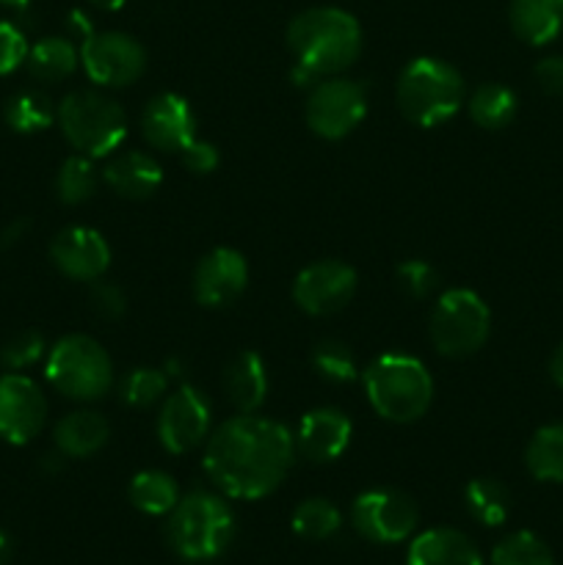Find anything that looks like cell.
Returning <instances> with one entry per match:
<instances>
[{"label":"cell","mask_w":563,"mask_h":565,"mask_svg":"<svg viewBox=\"0 0 563 565\" xmlns=\"http://www.w3.org/2000/svg\"><path fill=\"white\" fill-rule=\"evenodd\" d=\"M28 50H31V44H28L22 28L0 20V75H11L20 66H25Z\"/></svg>","instance_id":"8d00e7d4"},{"label":"cell","mask_w":563,"mask_h":565,"mask_svg":"<svg viewBox=\"0 0 563 565\" xmlns=\"http://www.w3.org/2000/svg\"><path fill=\"white\" fill-rule=\"evenodd\" d=\"M293 533L301 535L307 541H326L342 527L340 508L323 497H309V500L298 502L293 511Z\"/></svg>","instance_id":"4dcf8cb0"},{"label":"cell","mask_w":563,"mask_h":565,"mask_svg":"<svg viewBox=\"0 0 563 565\" xmlns=\"http://www.w3.org/2000/svg\"><path fill=\"white\" fill-rule=\"evenodd\" d=\"M81 64L94 86H132L147 70V50L130 33L94 31L81 42Z\"/></svg>","instance_id":"30bf717a"},{"label":"cell","mask_w":563,"mask_h":565,"mask_svg":"<svg viewBox=\"0 0 563 565\" xmlns=\"http://www.w3.org/2000/svg\"><path fill=\"white\" fill-rule=\"evenodd\" d=\"M25 232H28V221L25 218L11 221L9 230H3V235H0V248H11L14 243H20L22 237H25Z\"/></svg>","instance_id":"60d3db41"},{"label":"cell","mask_w":563,"mask_h":565,"mask_svg":"<svg viewBox=\"0 0 563 565\" xmlns=\"http://www.w3.org/2000/svg\"><path fill=\"white\" fill-rule=\"evenodd\" d=\"M141 136L160 152L180 154L196 138V116L191 103L174 92L152 97L141 110Z\"/></svg>","instance_id":"e0dca14e"},{"label":"cell","mask_w":563,"mask_h":565,"mask_svg":"<svg viewBox=\"0 0 563 565\" xmlns=\"http://www.w3.org/2000/svg\"><path fill=\"white\" fill-rule=\"evenodd\" d=\"M535 83L550 97H563V55H546L533 70Z\"/></svg>","instance_id":"ab89813d"},{"label":"cell","mask_w":563,"mask_h":565,"mask_svg":"<svg viewBox=\"0 0 563 565\" xmlns=\"http://www.w3.org/2000/svg\"><path fill=\"white\" fill-rule=\"evenodd\" d=\"M94 9H103V11H119L127 0H88Z\"/></svg>","instance_id":"ee69618b"},{"label":"cell","mask_w":563,"mask_h":565,"mask_svg":"<svg viewBox=\"0 0 563 565\" xmlns=\"http://www.w3.org/2000/svg\"><path fill=\"white\" fill-rule=\"evenodd\" d=\"M467 108L478 127H484V130H502V127L511 125L513 116H517L519 99L517 94L508 86H502V83H484V86H478L472 92Z\"/></svg>","instance_id":"f1b7e54d"},{"label":"cell","mask_w":563,"mask_h":565,"mask_svg":"<svg viewBox=\"0 0 563 565\" xmlns=\"http://www.w3.org/2000/svg\"><path fill=\"white\" fill-rule=\"evenodd\" d=\"M395 99L401 114L417 127H439L464 105V77L442 58L419 55L397 75Z\"/></svg>","instance_id":"5b68a950"},{"label":"cell","mask_w":563,"mask_h":565,"mask_svg":"<svg viewBox=\"0 0 563 565\" xmlns=\"http://www.w3.org/2000/svg\"><path fill=\"white\" fill-rule=\"evenodd\" d=\"M351 436L353 423L348 414H342L340 408L320 406L304 414L293 439L298 456L307 458L309 463H331L351 447Z\"/></svg>","instance_id":"ac0fdd59"},{"label":"cell","mask_w":563,"mask_h":565,"mask_svg":"<svg viewBox=\"0 0 563 565\" xmlns=\"http://www.w3.org/2000/svg\"><path fill=\"white\" fill-rule=\"evenodd\" d=\"M417 522V505L397 489L364 491L351 505L353 530L373 544H401L412 539Z\"/></svg>","instance_id":"8fae6325"},{"label":"cell","mask_w":563,"mask_h":565,"mask_svg":"<svg viewBox=\"0 0 563 565\" xmlns=\"http://www.w3.org/2000/svg\"><path fill=\"white\" fill-rule=\"evenodd\" d=\"M296 456V439L285 425L237 414L208 436L202 467L230 500H263L285 483Z\"/></svg>","instance_id":"6da1fadb"},{"label":"cell","mask_w":563,"mask_h":565,"mask_svg":"<svg viewBox=\"0 0 563 565\" xmlns=\"http://www.w3.org/2000/svg\"><path fill=\"white\" fill-rule=\"evenodd\" d=\"M221 386L237 414H254L257 408H263L270 386L263 356L254 351H241L237 356H232L221 375Z\"/></svg>","instance_id":"ffe728a7"},{"label":"cell","mask_w":563,"mask_h":565,"mask_svg":"<svg viewBox=\"0 0 563 565\" xmlns=\"http://www.w3.org/2000/svg\"><path fill=\"white\" fill-rule=\"evenodd\" d=\"M44 375L50 386L70 401H99L114 386V362L88 334H66L47 351Z\"/></svg>","instance_id":"52a82bcc"},{"label":"cell","mask_w":563,"mask_h":565,"mask_svg":"<svg viewBox=\"0 0 563 565\" xmlns=\"http://www.w3.org/2000/svg\"><path fill=\"white\" fill-rule=\"evenodd\" d=\"M47 423V397L25 373L0 375V439L22 447L36 439Z\"/></svg>","instance_id":"5bb4252c"},{"label":"cell","mask_w":563,"mask_h":565,"mask_svg":"<svg viewBox=\"0 0 563 565\" xmlns=\"http://www.w3.org/2000/svg\"><path fill=\"white\" fill-rule=\"evenodd\" d=\"M88 303H92L94 315L103 320H119L127 312V296L119 285L114 281L97 279L88 292Z\"/></svg>","instance_id":"74e56055"},{"label":"cell","mask_w":563,"mask_h":565,"mask_svg":"<svg viewBox=\"0 0 563 565\" xmlns=\"http://www.w3.org/2000/svg\"><path fill=\"white\" fill-rule=\"evenodd\" d=\"M210 428H213V414H210V401L202 390L182 384L169 397H163L155 430H158V439L166 452L185 456V452L196 450L202 441H208Z\"/></svg>","instance_id":"7c38bea8"},{"label":"cell","mask_w":563,"mask_h":565,"mask_svg":"<svg viewBox=\"0 0 563 565\" xmlns=\"http://www.w3.org/2000/svg\"><path fill=\"white\" fill-rule=\"evenodd\" d=\"M287 47L293 53V81L315 86L357 64L362 53V25L337 6H315L287 25Z\"/></svg>","instance_id":"7a4b0ae2"},{"label":"cell","mask_w":563,"mask_h":565,"mask_svg":"<svg viewBox=\"0 0 563 565\" xmlns=\"http://www.w3.org/2000/svg\"><path fill=\"white\" fill-rule=\"evenodd\" d=\"M127 500L147 516H169L180 502V489L171 475L160 472V469H144V472L132 475L130 486H127Z\"/></svg>","instance_id":"484cf974"},{"label":"cell","mask_w":563,"mask_h":565,"mask_svg":"<svg viewBox=\"0 0 563 565\" xmlns=\"http://www.w3.org/2000/svg\"><path fill=\"white\" fill-rule=\"evenodd\" d=\"M50 263L72 281H97L110 265V246L92 226H66L50 243Z\"/></svg>","instance_id":"2e32d148"},{"label":"cell","mask_w":563,"mask_h":565,"mask_svg":"<svg viewBox=\"0 0 563 565\" xmlns=\"http://www.w3.org/2000/svg\"><path fill=\"white\" fill-rule=\"evenodd\" d=\"M169 544L182 561L208 563L226 552L235 539V513L221 494L191 491L180 497L166 524Z\"/></svg>","instance_id":"277c9868"},{"label":"cell","mask_w":563,"mask_h":565,"mask_svg":"<svg viewBox=\"0 0 563 565\" xmlns=\"http://www.w3.org/2000/svg\"><path fill=\"white\" fill-rule=\"evenodd\" d=\"M3 116L11 130L31 136V132H42L53 125L55 116H59V105L39 88H25V92H17L14 97H9Z\"/></svg>","instance_id":"83f0119b"},{"label":"cell","mask_w":563,"mask_h":565,"mask_svg":"<svg viewBox=\"0 0 563 565\" xmlns=\"http://www.w3.org/2000/svg\"><path fill=\"white\" fill-rule=\"evenodd\" d=\"M550 379L563 390V342L552 351L550 356Z\"/></svg>","instance_id":"b9f144b4"},{"label":"cell","mask_w":563,"mask_h":565,"mask_svg":"<svg viewBox=\"0 0 563 565\" xmlns=\"http://www.w3.org/2000/svg\"><path fill=\"white\" fill-rule=\"evenodd\" d=\"M395 276L397 285H401V290L408 298H431L436 292V287H439V274L425 259H406V263L397 265Z\"/></svg>","instance_id":"d590c367"},{"label":"cell","mask_w":563,"mask_h":565,"mask_svg":"<svg viewBox=\"0 0 563 565\" xmlns=\"http://www.w3.org/2000/svg\"><path fill=\"white\" fill-rule=\"evenodd\" d=\"M81 64V47L66 36H44L28 50L25 70L39 83L66 81Z\"/></svg>","instance_id":"cb8c5ba5"},{"label":"cell","mask_w":563,"mask_h":565,"mask_svg":"<svg viewBox=\"0 0 563 565\" xmlns=\"http://www.w3.org/2000/svg\"><path fill=\"white\" fill-rule=\"evenodd\" d=\"M431 342L447 359L478 353L491 334V312L478 292L453 287L436 298L428 323Z\"/></svg>","instance_id":"ba28073f"},{"label":"cell","mask_w":563,"mask_h":565,"mask_svg":"<svg viewBox=\"0 0 563 565\" xmlns=\"http://www.w3.org/2000/svg\"><path fill=\"white\" fill-rule=\"evenodd\" d=\"M357 270L340 259H318L293 279V301L312 318H329L346 309L357 292Z\"/></svg>","instance_id":"4fadbf2b"},{"label":"cell","mask_w":563,"mask_h":565,"mask_svg":"<svg viewBox=\"0 0 563 565\" xmlns=\"http://www.w3.org/2000/svg\"><path fill=\"white\" fill-rule=\"evenodd\" d=\"M166 390H169V373L160 367H136L121 379L119 392L121 401L130 408H149L158 401H163Z\"/></svg>","instance_id":"836d02e7"},{"label":"cell","mask_w":563,"mask_h":565,"mask_svg":"<svg viewBox=\"0 0 563 565\" xmlns=\"http://www.w3.org/2000/svg\"><path fill=\"white\" fill-rule=\"evenodd\" d=\"M364 116H368V92L362 83L334 75L309 86L304 119L318 138L340 141L362 125Z\"/></svg>","instance_id":"9c48e42d"},{"label":"cell","mask_w":563,"mask_h":565,"mask_svg":"<svg viewBox=\"0 0 563 565\" xmlns=\"http://www.w3.org/2000/svg\"><path fill=\"white\" fill-rule=\"evenodd\" d=\"M248 263L241 252L219 246L193 268V298L208 309H226L246 292Z\"/></svg>","instance_id":"9a60e30c"},{"label":"cell","mask_w":563,"mask_h":565,"mask_svg":"<svg viewBox=\"0 0 563 565\" xmlns=\"http://www.w3.org/2000/svg\"><path fill=\"white\" fill-rule=\"evenodd\" d=\"M524 467L539 483H563V423L541 425L530 436Z\"/></svg>","instance_id":"d4e9b609"},{"label":"cell","mask_w":563,"mask_h":565,"mask_svg":"<svg viewBox=\"0 0 563 565\" xmlns=\"http://www.w3.org/2000/svg\"><path fill=\"white\" fill-rule=\"evenodd\" d=\"M362 384L373 412L386 423H417L434 403V379L428 367L408 353L375 356L362 370Z\"/></svg>","instance_id":"3957f363"},{"label":"cell","mask_w":563,"mask_h":565,"mask_svg":"<svg viewBox=\"0 0 563 565\" xmlns=\"http://www.w3.org/2000/svg\"><path fill=\"white\" fill-rule=\"evenodd\" d=\"M110 425L94 408H77L61 417L53 428L55 450L64 458H92L108 445Z\"/></svg>","instance_id":"44dd1931"},{"label":"cell","mask_w":563,"mask_h":565,"mask_svg":"<svg viewBox=\"0 0 563 565\" xmlns=\"http://www.w3.org/2000/svg\"><path fill=\"white\" fill-rule=\"evenodd\" d=\"M103 182L121 199L141 202L158 193L163 185V169L152 154L141 149H127V152L114 154L103 169Z\"/></svg>","instance_id":"d6986e66"},{"label":"cell","mask_w":563,"mask_h":565,"mask_svg":"<svg viewBox=\"0 0 563 565\" xmlns=\"http://www.w3.org/2000/svg\"><path fill=\"white\" fill-rule=\"evenodd\" d=\"M464 505L484 527H500L511 513V491L497 478H475L464 489Z\"/></svg>","instance_id":"4316f807"},{"label":"cell","mask_w":563,"mask_h":565,"mask_svg":"<svg viewBox=\"0 0 563 565\" xmlns=\"http://www.w3.org/2000/svg\"><path fill=\"white\" fill-rule=\"evenodd\" d=\"M491 565H555V557L539 535L519 530L495 546Z\"/></svg>","instance_id":"d6a6232c"},{"label":"cell","mask_w":563,"mask_h":565,"mask_svg":"<svg viewBox=\"0 0 563 565\" xmlns=\"http://www.w3.org/2000/svg\"><path fill=\"white\" fill-rule=\"evenodd\" d=\"M99 182H103V171L97 169L94 158L75 152L61 163L59 174H55V196L75 207V204L88 202L97 193Z\"/></svg>","instance_id":"f546056e"},{"label":"cell","mask_w":563,"mask_h":565,"mask_svg":"<svg viewBox=\"0 0 563 565\" xmlns=\"http://www.w3.org/2000/svg\"><path fill=\"white\" fill-rule=\"evenodd\" d=\"M312 367L320 379L337 386L353 384V381L359 379L357 356H353V351L346 342L334 340V337H326V340H320L318 345H315Z\"/></svg>","instance_id":"1f68e13d"},{"label":"cell","mask_w":563,"mask_h":565,"mask_svg":"<svg viewBox=\"0 0 563 565\" xmlns=\"http://www.w3.org/2000/svg\"><path fill=\"white\" fill-rule=\"evenodd\" d=\"M59 121L66 143L86 158H108L127 138L125 108L97 88H77L59 103Z\"/></svg>","instance_id":"8992f818"},{"label":"cell","mask_w":563,"mask_h":565,"mask_svg":"<svg viewBox=\"0 0 563 565\" xmlns=\"http://www.w3.org/2000/svg\"><path fill=\"white\" fill-rule=\"evenodd\" d=\"M508 20L524 44L544 47L563 31V0H511Z\"/></svg>","instance_id":"603a6c76"},{"label":"cell","mask_w":563,"mask_h":565,"mask_svg":"<svg viewBox=\"0 0 563 565\" xmlns=\"http://www.w3.org/2000/svg\"><path fill=\"white\" fill-rule=\"evenodd\" d=\"M180 158L182 166H185L188 171H193V174H210V171H215V166H219L221 154L215 143L204 141V138H193V141L182 149Z\"/></svg>","instance_id":"f35d334b"},{"label":"cell","mask_w":563,"mask_h":565,"mask_svg":"<svg viewBox=\"0 0 563 565\" xmlns=\"http://www.w3.org/2000/svg\"><path fill=\"white\" fill-rule=\"evenodd\" d=\"M11 552H14V544H11L9 535H6L3 530H0V565H6V563L11 561Z\"/></svg>","instance_id":"7bdbcfd3"},{"label":"cell","mask_w":563,"mask_h":565,"mask_svg":"<svg viewBox=\"0 0 563 565\" xmlns=\"http://www.w3.org/2000/svg\"><path fill=\"white\" fill-rule=\"evenodd\" d=\"M44 351H47V345H44V337L39 331H20L0 348V364L9 373H22V370L33 367L44 356Z\"/></svg>","instance_id":"e575fe53"},{"label":"cell","mask_w":563,"mask_h":565,"mask_svg":"<svg viewBox=\"0 0 563 565\" xmlns=\"http://www.w3.org/2000/svg\"><path fill=\"white\" fill-rule=\"evenodd\" d=\"M0 3L9 6V9H25V6L31 3V0H0Z\"/></svg>","instance_id":"f6af8a7d"},{"label":"cell","mask_w":563,"mask_h":565,"mask_svg":"<svg viewBox=\"0 0 563 565\" xmlns=\"http://www.w3.org/2000/svg\"><path fill=\"white\" fill-rule=\"evenodd\" d=\"M408 565H484L472 541L453 527L425 530L408 546Z\"/></svg>","instance_id":"7402d4cb"}]
</instances>
